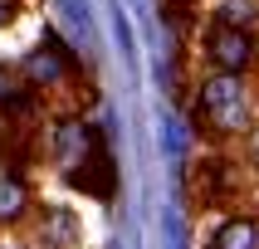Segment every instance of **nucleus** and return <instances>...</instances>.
<instances>
[{"label":"nucleus","instance_id":"nucleus-1","mask_svg":"<svg viewBox=\"0 0 259 249\" xmlns=\"http://www.w3.org/2000/svg\"><path fill=\"white\" fill-rule=\"evenodd\" d=\"M254 88H249V73H225L210 69L201 83L191 88V122L205 142L230 146L240 137H249L254 127Z\"/></svg>","mask_w":259,"mask_h":249},{"label":"nucleus","instance_id":"nucleus-2","mask_svg":"<svg viewBox=\"0 0 259 249\" xmlns=\"http://www.w3.org/2000/svg\"><path fill=\"white\" fill-rule=\"evenodd\" d=\"M201 59L210 69H225V73H254L259 64V34L249 25H235L225 15H210L201 29Z\"/></svg>","mask_w":259,"mask_h":249},{"label":"nucleus","instance_id":"nucleus-3","mask_svg":"<svg viewBox=\"0 0 259 249\" xmlns=\"http://www.w3.org/2000/svg\"><path fill=\"white\" fill-rule=\"evenodd\" d=\"M196 171H201L196 176V195H201V205H210V210L230 205L235 190H240V181H245V171H240L235 161H225V157H205Z\"/></svg>","mask_w":259,"mask_h":249},{"label":"nucleus","instance_id":"nucleus-4","mask_svg":"<svg viewBox=\"0 0 259 249\" xmlns=\"http://www.w3.org/2000/svg\"><path fill=\"white\" fill-rule=\"evenodd\" d=\"M93 146H103V137H98V127H93V122H83V117H59L54 132H49V157L64 161V166L83 161Z\"/></svg>","mask_w":259,"mask_h":249},{"label":"nucleus","instance_id":"nucleus-5","mask_svg":"<svg viewBox=\"0 0 259 249\" xmlns=\"http://www.w3.org/2000/svg\"><path fill=\"white\" fill-rule=\"evenodd\" d=\"M69 181L83 190V195L113 201V190H117V171H113V157H108V146H93L83 161H73V166H69Z\"/></svg>","mask_w":259,"mask_h":249},{"label":"nucleus","instance_id":"nucleus-6","mask_svg":"<svg viewBox=\"0 0 259 249\" xmlns=\"http://www.w3.org/2000/svg\"><path fill=\"white\" fill-rule=\"evenodd\" d=\"M205 249H259V215L254 210H230L210 230Z\"/></svg>","mask_w":259,"mask_h":249},{"label":"nucleus","instance_id":"nucleus-7","mask_svg":"<svg viewBox=\"0 0 259 249\" xmlns=\"http://www.w3.org/2000/svg\"><path fill=\"white\" fill-rule=\"evenodd\" d=\"M39 249H78V220L64 205H44L39 215Z\"/></svg>","mask_w":259,"mask_h":249},{"label":"nucleus","instance_id":"nucleus-8","mask_svg":"<svg viewBox=\"0 0 259 249\" xmlns=\"http://www.w3.org/2000/svg\"><path fill=\"white\" fill-rule=\"evenodd\" d=\"M29 210H34V195H29L25 176L5 171L0 176V225H20V220H29Z\"/></svg>","mask_w":259,"mask_h":249},{"label":"nucleus","instance_id":"nucleus-9","mask_svg":"<svg viewBox=\"0 0 259 249\" xmlns=\"http://www.w3.org/2000/svg\"><path fill=\"white\" fill-rule=\"evenodd\" d=\"M245 161H249V171L259 176V122L249 127V137H245Z\"/></svg>","mask_w":259,"mask_h":249},{"label":"nucleus","instance_id":"nucleus-10","mask_svg":"<svg viewBox=\"0 0 259 249\" xmlns=\"http://www.w3.org/2000/svg\"><path fill=\"white\" fill-rule=\"evenodd\" d=\"M15 10H20V0H0V29L15 20Z\"/></svg>","mask_w":259,"mask_h":249},{"label":"nucleus","instance_id":"nucleus-11","mask_svg":"<svg viewBox=\"0 0 259 249\" xmlns=\"http://www.w3.org/2000/svg\"><path fill=\"white\" fill-rule=\"evenodd\" d=\"M10 88H15V73L5 69V64H0V98H5V93H10Z\"/></svg>","mask_w":259,"mask_h":249},{"label":"nucleus","instance_id":"nucleus-12","mask_svg":"<svg viewBox=\"0 0 259 249\" xmlns=\"http://www.w3.org/2000/svg\"><path fill=\"white\" fill-rule=\"evenodd\" d=\"M5 249H29V244H5Z\"/></svg>","mask_w":259,"mask_h":249},{"label":"nucleus","instance_id":"nucleus-13","mask_svg":"<svg viewBox=\"0 0 259 249\" xmlns=\"http://www.w3.org/2000/svg\"><path fill=\"white\" fill-rule=\"evenodd\" d=\"M254 69H259V64H254Z\"/></svg>","mask_w":259,"mask_h":249}]
</instances>
